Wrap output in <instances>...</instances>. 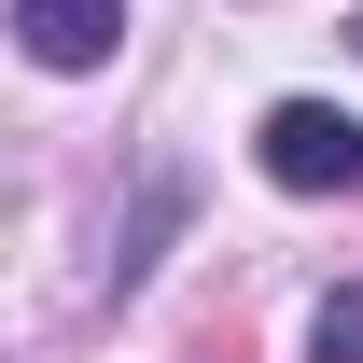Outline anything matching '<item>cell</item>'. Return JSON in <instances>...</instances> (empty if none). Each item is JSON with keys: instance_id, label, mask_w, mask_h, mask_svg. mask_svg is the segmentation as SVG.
I'll return each instance as SVG.
<instances>
[{"instance_id": "obj_1", "label": "cell", "mask_w": 363, "mask_h": 363, "mask_svg": "<svg viewBox=\"0 0 363 363\" xmlns=\"http://www.w3.org/2000/svg\"><path fill=\"white\" fill-rule=\"evenodd\" d=\"M252 154L279 196H363V112H335V98H279L252 126Z\"/></svg>"}, {"instance_id": "obj_2", "label": "cell", "mask_w": 363, "mask_h": 363, "mask_svg": "<svg viewBox=\"0 0 363 363\" xmlns=\"http://www.w3.org/2000/svg\"><path fill=\"white\" fill-rule=\"evenodd\" d=\"M14 43H28V70H112L126 0H14Z\"/></svg>"}, {"instance_id": "obj_4", "label": "cell", "mask_w": 363, "mask_h": 363, "mask_svg": "<svg viewBox=\"0 0 363 363\" xmlns=\"http://www.w3.org/2000/svg\"><path fill=\"white\" fill-rule=\"evenodd\" d=\"M350 43H363V14H350Z\"/></svg>"}, {"instance_id": "obj_3", "label": "cell", "mask_w": 363, "mask_h": 363, "mask_svg": "<svg viewBox=\"0 0 363 363\" xmlns=\"http://www.w3.org/2000/svg\"><path fill=\"white\" fill-rule=\"evenodd\" d=\"M308 363H363V279H335L308 308Z\"/></svg>"}]
</instances>
